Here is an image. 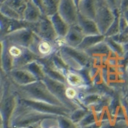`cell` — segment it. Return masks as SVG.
<instances>
[{"label":"cell","mask_w":128,"mask_h":128,"mask_svg":"<svg viewBox=\"0 0 128 128\" xmlns=\"http://www.w3.org/2000/svg\"><path fill=\"white\" fill-rule=\"evenodd\" d=\"M10 88L19 98L40 101L57 106L65 107L59 99L53 94L42 80L24 86L15 84L10 81Z\"/></svg>","instance_id":"6da1fadb"},{"label":"cell","mask_w":128,"mask_h":128,"mask_svg":"<svg viewBox=\"0 0 128 128\" xmlns=\"http://www.w3.org/2000/svg\"><path fill=\"white\" fill-rule=\"evenodd\" d=\"M60 124L62 128H70V124L66 120H62L60 122Z\"/></svg>","instance_id":"f546056e"},{"label":"cell","mask_w":128,"mask_h":128,"mask_svg":"<svg viewBox=\"0 0 128 128\" xmlns=\"http://www.w3.org/2000/svg\"><path fill=\"white\" fill-rule=\"evenodd\" d=\"M78 24L82 30L85 36L87 35H98L101 34L100 33L98 27L94 20H91L81 16L78 13Z\"/></svg>","instance_id":"5bb4252c"},{"label":"cell","mask_w":128,"mask_h":128,"mask_svg":"<svg viewBox=\"0 0 128 128\" xmlns=\"http://www.w3.org/2000/svg\"><path fill=\"white\" fill-rule=\"evenodd\" d=\"M84 37L85 34H84L82 30L77 24L70 26L68 33L63 39L65 42V45H68L73 48H78L79 45L81 43L83 39L84 38Z\"/></svg>","instance_id":"30bf717a"},{"label":"cell","mask_w":128,"mask_h":128,"mask_svg":"<svg viewBox=\"0 0 128 128\" xmlns=\"http://www.w3.org/2000/svg\"><path fill=\"white\" fill-rule=\"evenodd\" d=\"M42 80L44 81V83L46 84L48 88L53 93V94L58 98L62 102V103L68 108V106L74 105L72 101L68 98L66 95V89L68 88V85L66 83L59 82L57 80H53L48 77L46 76Z\"/></svg>","instance_id":"ba28073f"},{"label":"cell","mask_w":128,"mask_h":128,"mask_svg":"<svg viewBox=\"0 0 128 128\" xmlns=\"http://www.w3.org/2000/svg\"><path fill=\"white\" fill-rule=\"evenodd\" d=\"M97 9L98 5L96 0H80L78 4V13L89 19L94 20L96 17Z\"/></svg>","instance_id":"8fae6325"},{"label":"cell","mask_w":128,"mask_h":128,"mask_svg":"<svg viewBox=\"0 0 128 128\" xmlns=\"http://www.w3.org/2000/svg\"><path fill=\"white\" fill-rule=\"evenodd\" d=\"M66 95H67L68 98L70 99V100H72L75 98H76L78 96L77 89L68 86L66 89Z\"/></svg>","instance_id":"484cf974"},{"label":"cell","mask_w":128,"mask_h":128,"mask_svg":"<svg viewBox=\"0 0 128 128\" xmlns=\"http://www.w3.org/2000/svg\"><path fill=\"white\" fill-rule=\"evenodd\" d=\"M10 81L15 84L24 86L38 80L30 71L25 68H15L7 74Z\"/></svg>","instance_id":"9c48e42d"},{"label":"cell","mask_w":128,"mask_h":128,"mask_svg":"<svg viewBox=\"0 0 128 128\" xmlns=\"http://www.w3.org/2000/svg\"><path fill=\"white\" fill-rule=\"evenodd\" d=\"M121 1L122 0H106L110 8L114 11L119 10L120 5H121Z\"/></svg>","instance_id":"4316f807"},{"label":"cell","mask_w":128,"mask_h":128,"mask_svg":"<svg viewBox=\"0 0 128 128\" xmlns=\"http://www.w3.org/2000/svg\"><path fill=\"white\" fill-rule=\"evenodd\" d=\"M18 100L22 103L24 106L28 107V108L35 110L37 111H40V113H43V114H50L52 115L58 114V115L64 116L69 112V108L66 107L57 106L51 105L47 102H44L22 98H20Z\"/></svg>","instance_id":"8992f818"},{"label":"cell","mask_w":128,"mask_h":128,"mask_svg":"<svg viewBox=\"0 0 128 128\" xmlns=\"http://www.w3.org/2000/svg\"><path fill=\"white\" fill-rule=\"evenodd\" d=\"M38 36L30 28H23L14 31L1 38L10 45H15L22 48H30Z\"/></svg>","instance_id":"277c9868"},{"label":"cell","mask_w":128,"mask_h":128,"mask_svg":"<svg viewBox=\"0 0 128 128\" xmlns=\"http://www.w3.org/2000/svg\"><path fill=\"white\" fill-rule=\"evenodd\" d=\"M110 38L124 46L128 44V34L124 32H120L116 35L110 37Z\"/></svg>","instance_id":"d4e9b609"},{"label":"cell","mask_w":128,"mask_h":128,"mask_svg":"<svg viewBox=\"0 0 128 128\" xmlns=\"http://www.w3.org/2000/svg\"><path fill=\"white\" fill-rule=\"evenodd\" d=\"M86 114V112L83 110H76L71 116L72 119L74 121V122H77L80 120L82 117H84Z\"/></svg>","instance_id":"83f0119b"},{"label":"cell","mask_w":128,"mask_h":128,"mask_svg":"<svg viewBox=\"0 0 128 128\" xmlns=\"http://www.w3.org/2000/svg\"><path fill=\"white\" fill-rule=\"evenodd\" d=\"M57 12L70 26L78 24V10L74 0H60Z\"/></svg>","instance_id":"52a82bcc"},{"label":"cell","mask_w":128,"mask_h":128,"mask_svg":"<svg viewBox=\"0 0 128 128\" xmlns=\"http://www.w3.org/2000/svg\"><path fill=\"white\" fill-rule=\"evenodd\" d=\"M42 15L43 14L36 4L32 0H30L24 12L23 20L30 24H34L39 21Z\"/></svg>","instance_id":"7c38bea8"},{"label":"cell","mask_w":128,"mask_h":128,"mask_svg":"<svg viewBox=\"0 0 128 128\" xmlns=\"http://www.w3.org/2000/svg\"><path fill=\"white\" fill-rule=\"evenodd\" d=\"M122 15L124 16V18L126 19V20L128 21V8L127 9V10H125L124 12H122Z\"/></svg>","instance_id":"4dcf8cb0"},{"label":"cell","mask_w":128,"mask_h":128,"mask_svg":"<svg viewBox=\"0 0 128 128\" xmlns=\"http://www.w3.org/2000/svg\"><path fill=\"white\" fill-rule=\"evenodd\" d=\"M91 57L100 56H110L111 50L109 48L108 46L104 41L99 42L97 45L89 48L84 50Z\"/></svg>","instance_id":"2e32d148"},{"label":"cell","mask_w":128,"mask_h":128,"mask_svg":"<svg viewBox=\"0 0 128 128\" xmlns=\"http://www.w3.org/2000/svg\"><path fill=\"white\" fill-rule=\"evenodd\" d=\"M102 96L100 94L90 93V94H86L84 96V98H83V102L85 104L91 105V104L99 102L100 101L102 100Z\"/></svg>","instance_id":"603a6c76"},{"label":"cell","mask_w":128,"mask_h":128,"mask_svg":"<svg viewBox=\"0 0 128 128\" xmlns=\"http://www.w3.org/2000/svg\"><path fill=\"white\" fill-rule=\"evenodd\" d=\"M59 55L70 70L73 71H81L86 68L93 58L89 56L85 51L77 48L70 47L68 45H63L58 49Z\"/></svg>","instance_id":"7a4b0ae2"},{"label":"cell","mask_w":128,"mask_h":128,"mask_svg":"<svg viewBox=\"0 0 128 128\" xmlns=\"http://www.w3.org/2000/svg\"><path fill=\"white\" fill-rule=\"evenodd\" d=\"M80 0H74V2H75V3L76 4V5H77V7H78V4L79 2H80Z\"/></svg>","instance_id":"836d02e7"},{"label":"cell","mask_w":128,"mask_h":128,"mask_svg":"<svg viewBox=\"0 0 128 128\" xmlns=\"http://www.w3.org/2000/svg\"><path fill=\"white\" fill-rule=\"evenodd\" d=\"M106 39V36L102 34H98V35H87L85 36L84 38L83 39L81 43L78 46L77 48L81 50H85L88 49L89 48L97 45L99 42H101L104 41Z\"/></svg>","instance_id":"e0dca14e"},{"label":"cell","mask_w":128,"mask_h":128,"mask_svg":"<svg viewBox=\"0 0 128 128\" xmlns=\"http://www.w3.org/2000/svg\"><path fill=\"white\" fill-rule=\"evenodd\" d=\"M105 42L108 46L109 48L110 49L111 52L114 53L118 57H123L125 54V48L124 46L116 42V41L113 40L110 38H106L105 39Z\"/></svg>","instance_id":"d6986e66"},{"label":"cell","mask_w":128,"mask_h":128,"mask_svg":"<svg viewBox=\"0 0 128 128\" xmlns=\"http://www.w3.org/2000/svg\"><path fill=\"white\" fill-rule=\"evenodd\" d=\"M125 46H128V45H126V46H124V47H125Z\"/></svg>","instance_id":"d590c367"},{"label":"cell","mask_w":128,"mask_h":128,"mask_svg":"<svg viewBox=\"0 0 128 128\" xmlns=\"http://www.w3.org/2000/svg\"><path fill=\"white\" fill-rule=\"evenodd\" d=\"M67 84L76 89H80L86 86V80L84 76L77 71L70 70L65 76Z\"/></svg>","instance_id":"9a60e30c"},{"label":"cell","mask_w":128,"mask_h":128,"mask_svg":"<svg viewBox=\"0 0 128 128\" xmlns=\"http://www.w3.org/2000/svg\"><path fill=\"white\" fill-rule=\"evenodd\" d=\"M31 30L41 39L55 42L59 38L48 16L42 15L38 22L32 24Z\"/></svg>","instance_id":"5b68a950"},{"label":"cell","mask_w":128,"mask_h":128,"mask_svg":"<svg viewBox=\"0 0 128 128\" xmlns=\"http://www.w3.org/2000/svg\"><path fill=\"white\" fill-rule=\"evenodd\" d=\"M8 51H9V54L12 56V59H17L23 54L25 48H22V47L15 46V45H10L8 42Z\"/></svg>","instance_id":"cb8c5ba5"},{"label":"cell","mask_w":128,"mask_h":128,"mask_svg":"<svg viewBox=\"0 0 128 128\" xmlns=\"http://www.w3.org/2000/svg\"><path fill=\"white\" fill-rule=\"evenodd\" d=\"M97 1V13L94 21L98 27L100 33L105 35L116 18V10H113L106 0Z\"/></svg>","instance_id":"3957f363"},{"label":"cell","mask_w":128,"mask_h":128,"mask_svg":"<svg viewBox=\"0 0 128 128\" xmlns=\"http://www.w3.org/2000/svg\"><path fill=\"white\" fill-rule=\"evenodd\" d=\"M120 15H121V12H120L119 10H116V18L114 19V21L113 22V24H111V26H110V28L105 34V36L106 38H110V37H113L114 35L118 34V33H120V26H119Z\"/></svg>","instance_id":"44dd1931"},{"label":"cell","mask_w":128,"mask_h":128,"mask_svg":"<svg viewBox=\"0 0 128 128\" xmlns=\"http://www.w3.org/2000/svg\"><path fill=\"white\" fill-rule=\"evenodd\" d=\"M84 128H100V127L96 124H90V125H88V126H86Z\"/></svg>","instance_id":"1f68e13d"},{"label":"cell","mask_w":128,"mask_h":128,"mask_svg":"<svg viewBox=\"0 0 128 128\" xmlns=\"http://www.w3.org/2000/svg\"><path fill=\"white\" fill-rule=\"evenodd\" d=\"M29 1L30 0H4L1 3L8 5L12 10L16 11L23 18L24 12L26 10Z\"/></svg>","instance_id":"ac0fdd59"},{"label":"cell","mask_w":128,"mask_h":128,"mask_svg":"<svg viewBox=\"0 0 128 128\" xmlns=\"http://www.w3.org/2000/svg\"><path fill=\"white\" fill-rule=\"evenodd\" d=\"M126 100H127V101H128V97H127V99H126Z\"/></svg>","instance_id":"e575fe53"},{"label":"cell","mask_w":128,"mask_h":128,"mask_svg":"<svg viewBox=\"0 0 128 128\" xmlns=\"http://www.w3.org/2000/svg\"><path fill=\"white\" fill-rule=\"evenodd\" d=\"M48 17L51 20L53 26L59 38H64L67 34L68 33L70 26L59 16L58 12H56L55 14Z\"/></svg>","instance_id":"4fadbf2b"},{"label":"cell","mask_w":128,"mask_h":128,"mask_svg":"<svg viewBox=\"0 0 128 128\" xmlns=\"http://www.w3.org/2000/svg\"><path fill=\"white\" fill-rule=\"evenodd\" d=\"M45 8V15L50 16L58 11L60 0H42Z\"/></svg>","instance_id":"ffe728a7"},{"label":"cell","mask_w":128,"mask_h":128,"mask_svg":"<svg viewBox=\"0 0 128 128\" xmlns=\"http://www.w3.org/2000/svg\"><path fill=\"white\" fill-rule=\"evenodd\" d=\"M94 116L92 114H90L87 116H86L84 120H82V124L86 127V126L92 124L94 122Z\"/></svg>","instance_id":"f1b7e54d"},{"label":"cell","mask_w":128,"mask_h":128,"mask_svg":"<svg viewBox=\"0 0 128 128\" xmlns=\"http://www.w3.org/2000/svg\"><path fill=\"white\" fill-rule=\"evenodd\" d=\"M123 32H124V33H125V34H128V27L126 28V30H124Z\"/></svg>","instance_id":"d6a6232c"},{"label":"cell","mask_w":128,"mask_h":128,"mask_svg":"<svg viewBox=\"0 0 128 128\" xmlns=\"http://www.w3.org/2000/svg\"><path fill=\"white\" fill-rule=\"evenodd\" d=\"M1 15H3L4 16L8 18H12V19H18L23 20L22 17L20 16L19 14L10 8L8 5L1 3Z\"/></svg>","instance_id":"7402d4cb"}]
</instances>
